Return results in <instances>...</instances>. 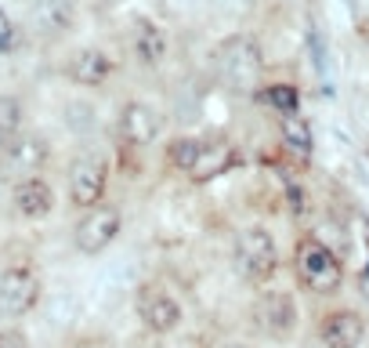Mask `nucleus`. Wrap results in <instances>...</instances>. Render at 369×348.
Wrapping results in <instances>:
<instances>
[{
  "label": "nucleus",
  "mask_w": 369,
  "mask_h": 348,
  "mask_svg": "<svg viewBox=\"0 0 369 348\" xmlns=\"http://www.w3.org/2000/svg\"><path fill=\"white\" fill-rule=\"evenodd\" d=\"M290 265H293V279L304 294L312 297H337L344 290V279L347 269L340 254L326 243L322 236L315 232H300L293 239V254H290Z\"/></svg>",
  "instance_id": "obj_1"
},
{
  "label": "nucleus",
  "mask_w": 369,
  "mask_h": 348,
  "mask_svg": "<svg viewBox=\"0 0 369 348\" xmlns=\"http://www.w3.org/2000/svg\"><path fill=\"white\" fill-rule=\"evenodd\" d=\"M279 243L268 225H243L235 232V269L243 272L246 283H253V287H265V283H272L279 276Z\"/></svg>",
  "instance_id": "obj_2"
},
{
  "label": "nucleus",
  "mask_w": 369,
  "mask_h": 348,
  "mask_svg": "<svg viewBox=\"0 0 369 348\" xmlns=\"http://www.w3.org/2000/svg\"><path fill=\"white\" fill-rule=\"evenodd\" d=\"M123 232V210L116 203H95L80 210V222L73 225V247L83 257H98L120 239Z\"/></svg>",
  "instance_id": "obj_3"
},
{
  "label": "nucleus",
  "mask_w": 369,
  "mask_h": 348,
  "mask_svg": "<svg viewBox=\"0 0 369 348\" xmlns=\"http://www.w3.org/2000/svg\"><path fill=\"white\" fill-rule=\"evenodd\" d=\"M253 319L260 326V334L275 344H290L297 337V326H300V304L293 290H260L253 301Z\"/></svg>",
  "instance_id": "obj_4"
},
{
  "label": "nucleus",
  "mask_w": 369,
  "mask_h": 348,
  "mask_svg": "<svg viewBox=\"0 0 369 348\" xmlns=\"http://www.w3.org/2000/svg\"><path fill=\"white\" fill-rule=\"evenodd\" d=\"M134 316L152 337H167L185 323V309L174 290H167L163 283H141L134 294Z\"/></svg>",
  "instance_id": "obj_5"
},
{
  "label": "nucleus",
  "mask_w": 369,
  "mask_h": 348,
  "mask_svg": "<svg viewBox=\"0 0 369 348\" xmlns=\"http://www.w3.org/2000/svg\"><path fill=\"white\" fill-rule=\"evenodd\" d=\"M43 294L40 272L26 261H15L0 272V316L4 319H22L36 309V301Z\"/></svg>",
  "instance_id": "obj_6"
},
{
  "label": "nucleus",
  "mask_w": 369,
  "mask_h": 348,
  "mask_svg": "<svg viewBox=\"0 0 369 348\" xmlns=\"http://www.w3.org/2000/svg\"><path fill=\"white\" fill-rule=\"evenodd\" d=\"M105 189H109V163L102 156H76L65 170V196L76 210L102 203Z\"/></svg>",
  "instance_id": "obj_7"
},
{
  "label": "nucleus",
  "mask_w": 369,
  "mask_h": 348,
  "mask_svg": "<svg viewBox=\"0 0 369 348\" xmlns=\"http://www.w3.org/2000/svg\"><path fill=\"white\" fill-rule=\"evenodd\" d=\"M246 163L243 149H239L232 138H203L200 145V156L192 160V167L185 170V178L192 185H210L217 178H225V174L239 170Z\"/></svg>",
  "instance_id": "obj_8"
},
{
  "label": "nucleus",
  "mask_w": 369,
  "mask_h": 348,
  "mask_svg": "<svg viewBox=\"0 0 369 348\" xmlns=\"http://www.w3.org/2000/svg\"><path fill=\"white\" fill-rule=\"evenodd\" d=\"M160 130H163V120H160V113L148 102H138V98L123 102L120 116H116L120 152H141V149H148L152 142L160 138Z\"/></svg>",
  "instance_id": "obj_9"
},
{
  "label": "nucleus",
  "mask_w": 369,
  "mask_h": 348,
  "mask_svg": "<svg viewBox=\"0 0 369 348\" xmlns=\"http://www.w3.org/2000/svg\"><path fill=\"white\" fill-rule=\"evenodd\" d=\"M127 51L141 69H160L170 55V36L156 18L138 15V18H130V26H127Z\"/></svg>",
  "instance_id": "obj_10"
},
{
  "label": "nucleus",
  "mask_w": 369,
  "mask_h": 348,
  "mask_svg": "<svg viewBox=\"0 0 369 348\" xmlns=\"http://www.w3.org/2000/svg\"><path fill=\"white\" fill-rule=\"evenodd\" d=\"M365 330L369 323L358 309H351V304H337V309H326L319 316V326L315 334L322 341V348H358L365 341Z\"/></svg>",
  "instance_id": "obj_11"
},
{
  "label": "nucleus",
  "mask_w": 369,
  "mask_h": 348,
  "mask_svg": "<svg viewBox=\"0 0 369 348\" xmlns=\"http://www.w3.org/2000/svg\"><path fill=\"white\" fill-rule=\"evenodd\" d=\"M116 69H120V62L105 48H76L62 62V76L76 87H105L116 76Z\"/></svg>",
  "instance_id": "obj_12"
},
{
  "label": "nucleus",
  "mask_w": 369,
  "mask_h": 348,
  "mask_svg": "<svg viewBox=\"0 0 369 348\" xmlns=\"http://www.w3.org/2000/svg\"><path fill=\"white\" fill-rule=\"evenodd\" d=\"M76 22H80L76 0H36L29 11V29L43 40L69 36L76 29Z\"/></svg>",
  "instance_id": "obj_13"
},
{
  "label": "nucleus",
  "mask_w": 369,
  "mask_h": 348,
  "mask_svg": "<svg viewBox=\"0 0 369 348\" xmlns=\"http://www.w3.org/2000/svg\"><path fill=\"white\" fill-rule=\"evenodd\" d=\"M58 203V196H55V185L48 178H40V174H29V178H18L11 185V207L22 214V218H29V222H40V218H48Z\"/></svg>",
  "instance_id": "obj_14"
},
{
  "label": "nucleus",
  "mask_w": 369,
  "mask_h": 348,
  "mask_svg": "<svg viewBox=\"0 0 369 348\" xmlns=\"http://www.w3.org/2000/svg\"><path fill=\"white\" fill-rule=\"evenodd\" d=\"M48 160V145L40 138H11L4 149H0V170L11 174V178H29L36 174V167Z\"/></svg>",
  "instance_id": "obj_15"
},
{
  "label": "nucleus",
  "mask_w": 369,
  "mask_h": 348,
  "mask_svg": "<svg viewBox=\"0 0 369 348\" xmlns=\"http://www.w3.org/2000/svg\"><path fill=\"white\" fill-rule=\"evenodd\" d=\"M253 102L260 109H268L272 116H290L300 113V87L290 80H272V83H260L253 91Z\"/></svg>",
  "instance_id": "obj_16"
},
{
  "label": "nucleus",
  "mask_w": 369,
  "mask_h": 348,
  "mask_svg": "<svg viewBox=\"0 0 369 348\" xmlns=\"http://www.w3.org/2000/svg\"><path fill=\"white\" fill-rule=\"evenodd\" d=\"M275 127H279V138H282L286 149L300 152V156H312V152H315V130H312V123L304 120L300 113L275 116Z\"/></svg>",
  "instance_id": "obj_17"
},
{
  "label": "nucleus",
  "mask_w": 369,
  "mask_h": 348,
  "mask_svg": "<svg viewBox=\"0 0 369 348\" xmlns=\"http://www.w3.org/2000/svg\"><path fill=\"white\" fill-rule=\"evenodd\" d=\"M22 116H26V109L15 95H4L0 91V149H4L11 138H18L22 130Z\"/></svg>",
  "instance_id": "obj_18"
},
{
  "label": "nucleus",
  "mask_w": 369,
  "mask_h": 348,
  "mask_svg": "<svg viewBox=\"0 0 369 348\" xmlns=\"http://www.w3.org/2000/svg\"><path fill=\"white\" fill-rule=\"evenodd\" d=\"M200 145H203V138H195V135H181V138H170L167 142V163L174 167V170H188L192 167V160L200 156Z\"/></svg>",
  "instance_id": "obj_19"
},
{
  "label": "nucleus",
  "mask_w": 369,
  "mask_h": 348,
  "mask_svg": "<svg viewBox=\"0 0 369 348\" xmlns=\"http://www.w3.org/2000/svg\"><path fill=\"white\" fill-rule=\"evenodd\" d=\"M15 44H18V26H15V18H11L4 8H0V55L11 51Z\"/></svg>",
  "instance_id": "obj_20"
},
{
  "label": "nucleus",
  "mask_w": 369,
  "mask_h": 348,
  "mask_svg": "<svg viewBox=\"0 0 369 348\" xmlns=\"http://www.w3.org/2000/svg\"><path fill=\"white\" fill-rule=\"evenodd\" d=\"M0 348H29V337L18 330V326H4L0 330Z\"/></svg>",
  "instance_id": "obj_21"
},
{
  "label": "nucleus",
  "mask_w": 369,
  "mask_h": 348,
  "mask_svg": "<svg viewBox=\"0 0 369 348\" xmlns=\"http://www.w3.org/2000/svg\"><path fill=\"white\" fill-rule=\"evenodd\" d=\"M286 200H290V210H293V214H304V192H300L297 185L286 189Z\"/></svg>",
  "instance_id": "obj_22"
},
{
  "label": "nucleus",
  "mask_w": 369,
  "mask_h": 348,
  "mask_svg": "<svg viewBox=\"0 0 369 348\" xmlns=\"http://www.w3.org/2000/svg\"><path fill=\"white\" fill-rule=\"evenodd\" d=\"M228 348H253V344H243V341H235V344H228Z\"/></svg>",
  "instance_id": "obj_23"
},
{
  "label": "nucleus",
  "mask_w": 369,
  "mask_h": 348,
  "mask_svg": "<svg viewBox=\"0 0 369 348\" xmlns=\"http://www.w3.org/2000/svg\"><path fill=\"white\" fill-rule=\"evenodd\" d=\"M365 247H369V232H365Z\"/></svg>",
  "instance_id": "obj_24"
}]
</instances>
